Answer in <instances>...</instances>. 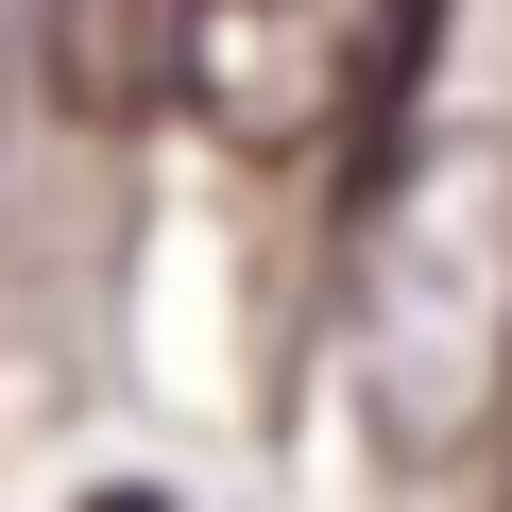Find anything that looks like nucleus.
<instances>
[{
  "label": "nucleus",
  "mask_w": 512,
  "mask_h": 512,
  "mask_svg": "<svg viewBox=\"0 0 512 512\" xmlns=\"http://www.w3.org/2000/svg\"><path fill=\"white\" fill-rule=\"evenodd\" d=\"M359 427L393 478L478 461L512 410V137H410L359 205V291H342Z\"/></svg>",
  "instance_id": "obj_1"
},
{
  "label": "nucleus",
  "mask_w": 512,
  "mask_h": 512,
  "mask_svg": "<svg viewBox=\"0 0 512 512\" xmlns=\"http://www.w3.org/2000/svg\"><path fill=\"white\" fill-rule=\"evenodd\" d=\"M393 69H410V0H188L171 52L222 154H325Z\"/></svg>",
  "instance_id": "obj_2"
},
{
  "label": "nucleus",
  "mask_w": 512,
  "mask_h": 512,
  "mask_svg": "<svg viewBox=\"0 0 512 512\" xmlns=\"http://www.w3.org/2000/svg\"><path fill=\"white\" fill-rule=\"evenodd\" d=\"M18 52H35V86H52L69 120L137 137V120L171 103V52H188V0H18Z\"/></svg>",
  "instance_id": "obj_3"
}]
</instances>
